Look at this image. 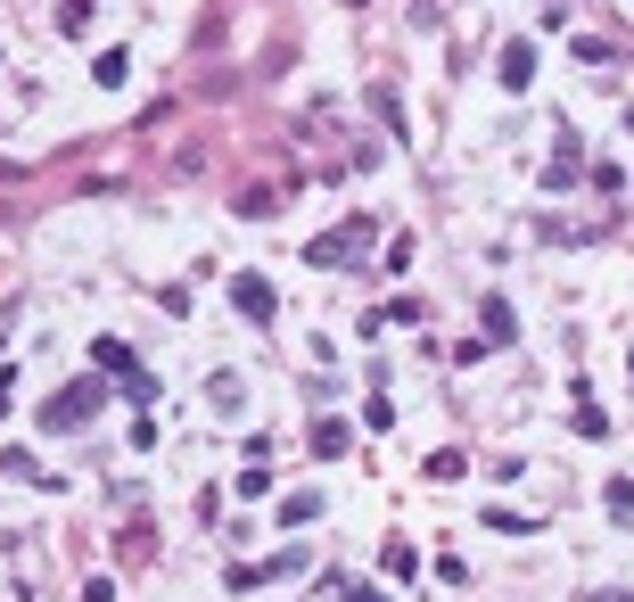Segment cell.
Returning a JSON list of instances; mask_svg holds the SVG:
<instances>
[{
	"mask_svg": "<svg viewBox=\"0 0 634 602\" xmlns=\"http://www.w3.org/2000/svg\"><path fill=\"white\" fill-rule=\"evenodd\" d=\"M626 124H634V108H626Z\"/></svg>",
	"mask_w": 634,
	"mask_h": 602,
	"instance_id": "obj_17",
	"label": "cell"
},
{
	"mask_svg": "<svg viewBox=\"0 0 634 602\" xmlns=\"http://www.w3.org/2000/svg\"><path fill=\"white\" fill-rule=\"evenodd\" d=\"M371 247V215H347L338 232H322V240H305V264L313 273H330V264H347V256H363Z\"/></svg>",
	"mask_w": 634,
	"mask_h": 602,
	"instance_id": "obj_3",
	"label": "cell"
},
{
	"mask_svg": "<svg viewBox=\"0 0 634 602\" xmlns=\"http://www.w3.org/2000/svg\"><path fill=\"white\" fill-rule=\"evenodd\" d=\"M536 82V41H503V91H527Z\"/></svg>",
	"mask_w": 634,
	"mask_h": 602,
	"instance_id": "obj_5",
	"label": "cell"
},
{
	"mask_svg": "<svg viewBox=\"0 0 634 602\" xmlns=\"http://www.w3.org/2000/svg\"><path fill=\"white\" fill-rule=\"evenodd\" d=\"M585 165V149H577V133H560V149H553V182H568Z\"/></svg>",
	"mask_w": 634,
	"mask_h": 602,
	"instance_id": "obj_7",
	"label": "cell"
},
{
	"mask_svg": "<svg viewBox=\"0 0 634 602\" xmlns=\"http://www.w3.org/2000/svg\"><path fill=\"white\" fill-rule=\"evenodd\" d=\"M99 405H108V388H99V380H75V388H58V397L41 405V429H50V438H75Z\"/></svg>",
	"mask_w": 634,
	"mask_h": 602,
	"instance_id": "obj_1",
	"label": "cell"
},
{
	"mask_svg": "<svg viewBox=\"0 0 634 602\" xmlns=\"http://www.w3.org/2000/svg\"><path fill=\"white\" fill-rule=\"evenodd\" d=\"M0 412H9V380H0Z\"/></svg>",
	"mask_w": 634,
	"mask_h": 602,
	"instance_id": "obj_16",
	"label": "cell"
},
{
	"mask_svg": "<svg viewBox=\"0 0 634 602\" xmlns=\"http://www.w3.org/2000/svg\"><path fill=\"white\" fill-rule=\"evenodd\" d=\"M354 9H363V0H354Z\"/></svg>",
	"mask_w": 634,
	"mask_h": 602,
	"instance_id": "obj_18",
	"label": "cell"
},
{
	"mask_svg": "<svg viewBox=\"0 0 634 602\" xmlns=\"http://www.w3.org/2000/svg\"><path fill=\"white\" fill-rule=\"evenodd\" d=\"M371 108H379V124H388V133H404V108H396L388 82H371Z\"/></svg>",
	"mask_w": 634,
	"mask_h": 602,
	"instance_id": "obj_9",
	"label": "cell"
},
{
	"mask_svg": "<svg viewBox=\"0 0 634 602\" xmlns=\"http://www.w3.org/2000/svg\"><path fill=\"white\" fill-rule=\"evenodd\" d=\"M412 570H420V553L404 545V536H396V545H388V577H412Z\"/></svg>",
	"mask_w": 634,
	"mask_h": 602,
	"instance_id": "obj_10",
	"label": "cell"
},
{
	"mask_svg": "<svg viewBox=\"0 0 634 602\" xmlns=\"http://www.w3.org/2000/svg\"><path fill=\"white\" fill-rule=\"evenodd\" d=\"M585 602H634V594H585Z\"/></svg>",
	"mask_w": 634,
	"mask_h": 602,
	"instance_id": "obj_15",
	"label": "cell"
},
{
	"mask_svg": "<svg viewBox=\"0 0 634 602\" xmlns=\"http://www.w3.org/2000/svg\"><path fill=\"white\" fill-rule=\"evenodd\" d=\"M511 330H519V322H511V305H503V298H486V339L503 347V339H511Z\"/></svg>",
	"mask_w": 634,
	"mask_h": 602,
	"instance_id": "obj_8",
	"label": "cell"
},
{
	"mask_svg": "<svg viewBox=\"0 0 634 602\" xmlns=\"http://www.w3.org/2000/svg\"><path fill=\"white\" fill-rule=\"evenodd\" d=\"M347 602H388V594H379V586H347Z\"/></svg>",
	"mask_w": 634,
	"mask_h": 602,
	"instance_id": "obj_14",
	"label": "cell"
},
{
	"mask_svg": "<svg viewBox=\"0 0 634 602\" xmlns=\"http://www.w3.org/2000/svg\"><path fill=\"white\" fill-rule=\"evenodd\" d=\"M347 446H354V429L338 421V412H330V421H313V454H322V463H330V454H347Z\"/></svg>",
	"mask_w": 634,
	"mask_h": 602,
	"instance_id": "obj_6",
	"label": "cell"
},
{
	"mask_svg": "<svg viewBox=\"0 0 634 602\" xmlns=\"http://www.w3.org/2000/svg\"><path fill=\"white\" fill-rule=\"evenodd\" d=\"M58 26L82 33V26H91V0H58Z\"/></svg>",
	"mask_w": 634,
	"mask_h": 602,
	"instance_id": "obj_12",
	"label": "cell"
},
{
	"mask_svg": "<svg viewBox=\"0 0 634 602\" xmlns=\"http://www.w3.org/2000/svg\"><path fill=\"white\" fill-rule=\"evenodd\" d=\"M82 602H116V586H108V577H91V586H82Z\"/></svg>",
	"mask_w": 634,
	"mask_h": 602,
	"instance_id": "obj_13",
	"label": "cell"
},
{
	"mask_svg": "<svg viewBox=\"0 0 634 602\" xmlns=\"http://www.w3.org/2000/svg\"><path fill=\"white\" fill-rule=\"evenodd\" d=\"M91 363L108 371V380H124V397H133V405H149V397H157L149 363H140V356H133V347H124V339H91Z\"/></svg>",
	"mask_w": 634,
	"mask_h": 602,
	"instance_id": "obj_2",
	"label": "cell"
},
{
	"mask_svg": "<svg viewBox=\"0 0 634 602\" xmlns=\"http://www.w3.org/2000/svg\"><path fill=\"white\" fill-rule=\"evenodd\" d=\"M602 504H609V512L626 521V512H634V479H609V487H602Z\"/></svg>",
	"mask_w": 634,
	"mask_h": 602,
	"instance_id": "obj_11",
	"label": "cell"
},
{
	"mask_svg": "<svg viewBox=\"0 0 634 602\" xmlns=\"http://www.w3.org/2000/svg\"><path fill=\"white\" fill-rule=\"evenodd\" d=\"M231 305H240L247 322H272V314H281V298H272L264 273H231Z\"/></svg>",
	"mask_w": 634,
	"mask_h": 602,
	"instance_id": "obj_4",
	"label": "cell"
},
{
	"mask_svg": "<svg viewBox=\"0 0 634 602\" xmlns=\"http://www.w3.org/2000/svg\"><path fill=\"white\" fill-rule=\"evenodd\" d=\"M626 363H634V356H626Z\"/></svg>",
	"mask_w": 634,
	"mask_h": 602,
	"instance_id": "obj_19",
	"label": "cell"
}]
</instances>
